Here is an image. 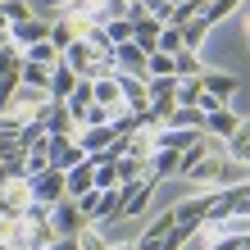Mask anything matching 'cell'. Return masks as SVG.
<instances>
[{
    "instance_id": "6da1fadb",
    "label": "cell",
    "mask_w": 250,
    "mask_h": 250,
    "mask_svg": "<svg viewBox=\"0 0 250 250\" xmlns=\"http://www.w3.org/2000/svg\"><path fill=\"white\" fill-rule=\"evenodd\" d=\"M228 164H232V159H228V146L218 141L214 150H209V155H205L196 168L187 173V182H196L200 191H223V187H232V178H228Z\"/></svg>"
},
{
    "instance_id": "7a4b0ae2",
    "label": "cell",
    "mask_w": 250,
    "mask_h": 250,
    "mask_svg": "<svg viewBox=\"0 0 250 250\" xmlns=\"http://www.w3.org/2000/svg\"><path fill=\"white\" fill-rule=\"evenodd\" d=\"M0 250H41L27 214H0Z\"/></svg>"
},
{
    "instance_id": "3957f363",
    "label": "cell",
    "mask_w": 250,
    "mask_h": 250,
    "mask_svg": "<svg viewBox=\"0 0 250 250\" xmlns=\"http://www.w3.org/2000/svg\"><path fill=\"white\" fill-rule=\"evenodd\" d=\"M32 182V196L41 200V205H60L64 196H68V173L64 168H46L41 178H27Z\"/></svg>"
},
{
    "instance_id": "277c9868",
    "label": "cell",
    "mask_w": 250,
    "mask_h": 250,
    "mask_svg": "<svg viewBox=\"0 0 250 250\" xmlns=\"http://www.w3.org/2000/svg\"><path fill=\"white\" fill-rule=\"evenodd\" d=\"M50 223H55L60 237H78V232L86 228V214L78 209V200H73V196H64L60 205H50Z\"/></svg>"
},
{
    "instance_id": "5b68a950",
    "label": "cell",
    "mask_w": 250,
    "mask_h": 250,
    "mask_svg": "<svg viewBox=\"0 0 250 250\" xmlns=\"http://www.w3.org/2000/svg\"><path fill=\"white\" fill-rule=\"evenodd\" d=\"M200 86H205L214 100H223V105H228V100L241 91V78H237V73H228V68H205V73H200Z\"/></svg>"
},
{
    "instance_id": "8992f818",
    "label": "cell",
    "mask_w": 250,
    "mask_h": 250,
    "mask_svg": "<svg viewBox=\"0 0 250 250\" xmlns=\"http://www.w3.org/2000/svg\"><path fill=\"white\" fill-rule=\"evenodd\" d=\"M9 37H14V46H19L23 55L37 46V41H50V23L41 19V14H32V19H23V23H14L9 27Z\"/></svg>"
},
{
    "instance_id": "52a82bcc",
    "label": "cell",
    "mask_w": 250,
    "mask_h": 250,
    "mask_svg": "<svg viewBox=\"0 0 250 250\" xmlns=\"http://www.w3.org/2000/svg\"><path fill=\"white\" fill-rule=\"evenodd\" d=\"M241 127V114L232 109V105H223V109H214V114H205V132H209L214 141H228L232 132Z\"/></svg>"
},
{
    "instance_id": "ba28073f",
    "label": "cell",
    "mask_w": 250,
    "mask_h": 250,
    "mask_svg": "<svg viewBox=\"0 0 250 250\" xmlns=\"http://www.w3.org/2000/svg\"><path fill=\"white\" fill-rule=\"evenodd\" d=\"M146 60H150V55H146L137 41H127V46L114 50V64H119V73H132V78H146V82H150V73H146Z\"/></svg>"
},
{
    "instance_id": "9c48e42d",
    "label": "cell",
    "mask_w": 250,
    "mask_h": 250,
    "mask_svg": "<svg viewBox=\"0 0 250 250\" xmlns=\"http://www.w3.org/2000/svg\"><path fill=\"white\" fill-rule=\"evenodd\" d=\"M0 191H5V209H9V214H27V209L37 205L32 182H27V178H14V182H5Z\"/></svg>"
},
{
    "instance_id": "30bf717a",
    "label": "cell",
    "mask_w": 250,
    "mask_h": 250,
    "mask_svg": "<svg viewBox=\"0 0 250 250\" xmlns=\"http://www.w3.org/2000/svg\"><path fill=\"white\" fill-rule=\"evenodd\" d=\"M114 137H119V132H114L109 123H96V127H82L78 132V146H82L86 155H105L109 146H114Z\"/></svg>"
},
{
    "instance_id": "8fae6325",
    "label": "cell",
    "mask_w": 250,
    "mask_h": 250,
    "mask_svg": "<svg viewBox=\"0 0 250 250\" xmlns=\"http://www.w3.org/2000/svg\"><path fill=\"white\" fill-rule=\"evenodd\" d=\"M78 86H82V78L60 60V64H55V78H50V100H55V105H68V96L78 91Z\"/></svg>"
},
{
    "instance_id": "7c38bea8",
    "label": "cell",
    "mask_w": 250,
    "mask_h": 250,
    "mask_svg": "<svg viewBox=\"0 0 250 250\" xmlns=\"http://www.w3.org/2000/svg\"><path fill=\"white\" fill-rule=\"evenodd\" d=\"M223 146H228V159H232V164L250 168V119H241V127L232 132V137H228Z\"/></svg>"
},
{
    "instance_id": "4fadbf2b",
    "label": "cell",
    "mask_w": 250,
    "mask_h": 250,
    "mask_svg": "<svg viewBox=\"0 0 250 250\" xmlns=\"http://www.w3.org/2000/svg\"><path fill=\"white\" fill-rule=\"evenodd\" d=\"M23 60H27V55L14 46V41L0 46V82H23Z\"/></svg>"
},
{
    "instance_id": "5bb4252c",
    "label": "cell",
    "mask_w": 250,
    "mask_h": 250,
    "mask_svg": "<svg viewBox=\"0 0 250 250\" xmlns=\"http://www.w3.org/2000/svg\"><path fill=\"white\" fill-rule=\"evenodd\" d=\"M86 191H96V164L91 159L78 164V168H68V196L78 200V196H86Z\"/></svg>"
},
{
    "instance_id": "9a60e30c",
    "label": "cell",
    "mask_w": 250,
    "mask_h": 250,
    "mask_svg": "<svg viewBox=\"0 0 250 250\" xmlns=\"http://www.w3.org/2000/svg\"><path fill=\"white\" fill-rule=\"evenodd\" d=\"M173 228H178V205H168L164 214H155L150 223H146V232H141V237H146V241H164Z\"/></svg>"
},
{
    "instance_id": "2e32d148",
    "label": "cell",
    "mask_w": 250,
    "mask_h": 250,
    "mask_svg": "<svg viewBox=\"0 0 250 250\" xmlns=\"http://www.w3.org/2000/svg\"><path fill=\"white\" fill-rule=\"evenodd\" d=\"M205 5H209V0H182V5H173V14H168L164 27H178V32H182L191 19H200V14H205Z\"/></svg>"
},
{
    "instance_id": "e0dca14e",
    "label": "cell",
    "mask_w": 250,
    "mask_h": 250,
    "mask_svg": "<svg viewBox=\"0 0 250 250\" xmlns=\"http://www.w3.org/2000/svg\"><path fill=\"white\" fill-rule=\"evenodd\" d=\"M50 78H55V68H46V64H27V60H23V86H32V91H46V96H50Z\"/></svg>"
},
{
    "instance_id": "ac0fdd59",
    "label": "cell",
    "mask_w": 250,
    "mask_h": 250,
    "mask_svg": "<svg viewBox=\"0 0 250 250\" xmlns=\"http://www.w3.org/2000/svg\"><path fill=\"white\" fill-rule=\"evenodd\" d=\"M50 41H55V50L64 55L73 41H82V37H78V27H73V19H55V23H50Z\"/></svg>"
},
{
    "instance_id": "d6986e66",
    "label": "cell",
    "mask_w": 250,
    "mask_h": 250,
    "mask_svg": "<svg viewBox=\"0 0 250 250\" xmlns=\"http://www.w3.org/2000/svg\"><path fill=\"white\" fill-rule=\"evenodd\" d=\"M146 73H150V78H178V55L155 50L150 60H146Z\"/></svg>"
},
{
    "instance_id": "ffe728a7",
    "label": "cell",
    "mask_w": 250,
    "mask_h": 250,
    "mask_svg": "<svg viewBox=\"0 0 250 250\" xmlns=\"http://www.w3.org/2000/svg\"><path fill=\"white\" fill-rule=\"evenodd\" d=\"M209 32H214V27L205 23V19H191V23L182 27V46H187V50H200V46H205V37H209Z\"/></svg>"
},
{
    "instance_id": "44dd1931",
    "label": "cell",
    "mask_w": 250,
    "mask_h": 250,
    "mask_svg": "<svg viewBox=\"0 0 250 250\" xmlns=\"http://www.w3.org/2000/svg\"><path fill=\"white\" fill-rule=\"evenodd\" d=\"M200 96H205L200 78H182V82H178V105H182V109H196V105H200Z\"/></svg>"
},
{
    "instance_id": "7402d4cb",
    "label": "cell",
    "mask_w": 250,
    "mask_h": 250,
    "mask_svg": "<svg viewBox=\"0 0 250 250\" xmlns=\"http://www.w3.org/2000/svg\"><path fill=\"white\" fill-rule=\"evenodd\" d=\"M60 60H64V55L55 50V41H37V46L27 50V64H46V68H55Z\"/></svg>"
},
{
    "instance_id": "603a6c76",
    "label": "cell",
    "mask_w": 250,
    "mask_h": 250,
    "mask_svg": "<svg viewBox=\"0 0 250 250\" xmlns=\"http://www.w3.org/2000/svg\"><path fill=\"white\" fill-rule=\"evenodd\" d=\"M209 64H200V50H178V78H200Z\"/></svg>"
},
{
    "instance_id": "cb8c5ba5",
    "label": "cell",
    "mask_w": 250,
    "mask_h": 250,
    "mask_svg": "<svg viewBox=\"0 0 250 250\" xmlns=\"http://www.w3.org/2000/svg\"><path fill=\"white\" fill-rule=\"evenodd\" d=\"M50 141V137H46ZM46 168H55L50 164V146H37V150H27V178H41Z\"/></svg>"
},
{
    "instance_id": "d4e9b609",
    "label": "cell",
    "mask_w": 250,
    "mask_h": 250,
    "mask_svg": "<svg viewBox=\"0 0 250 250\" xmlns=\"http://www.w3.org/2000/svg\"><path fill=\"white\" fill-rule=\"evenodd\" d=\"M78 246H82V250H109L105 232H100V223H86V228L78 232Z\"/></svg>"
},
{
    "instance_id": "484cf974",
    "label": "cell",
    "mask_w": 250,
    "mask_h": 250,
    "mask_svg": "<svg viewBox=\"0 0 250 250\" xmlns=\"http://www.w3.org/2000/svg\"><path fill=\"white\" fill-rule=\"evenodd\" d=\"M105 37L114 41V46H127V41H132V23L127 19H109L105 23Z\"/></svg>"
},
{
    "instance_id": "4316f807",
    "label": "cell",
    "mask_w": 250,
    "mask_h": 250,
    "mask_svg": "<svg viewBox=\"0 0 250 250\" xmlns=\"http://www.w3.org/2000/svg\"><path fill=\"white\" fill-rule=\"evenodd\" d=\"M0 14H5L9 23H23V19H32V5H27V0H0Z\"/></svg>"
},
{
    "instance_id": "83f0119b",
    "label": "cell",
    "mask_w": 250,
    "mask_h": 250,
    "mask_svg": "<svg viewBox=\"0 0 250 250\" xmlns=\"http://www.w3.org/2000/svg\"><path fill=\"white\" fill-rule=\"evenodd\" d=\"M100 200H105V191H86V196H78V209L86 214V223H96V214H100Z\"/></svg>"
},
{
    "instance_id": "f1b7e54d",
    "label": "cell",
    "mask_w": 250,
    "mask_h": 250,
    "mask_svg": "<svg viewBox=\"0 0 250 250\" xmlns=\"http://www.w3.org/2000/svg\"><path fill=\"white\" fill-rule=\"evenodd\" d=\"M159 50H164V55H178V50H187L178 27H164V32H159Z\"/></svg>"
},
{
    "instance_id": "f546056e",
    "label": "cell",
    "mask_w": 250,
    "mask_h": 250,
    "mask_svg": "<svg viewBox=\"0 0 250 250\" xmlns=\"http://www.w3.org/2000/svg\"><path fill=\"white\" fill-rule=\"evenodd\" d=\"M46 9L55 14V19H64V14L73 9V0H46Z\"/></svg>"
},
{
    "instance_id": "4dcf8cb0",
    "label": "cell",
    "mask_w": 250,
    "mask_h": 250,
    "mask_svg": "<svg viewBox=\"0 0 250 250\" xmlns=\"http://www.w3.org/2000/svg\"><path fill=\"white\" fill-rule=\"evenodd\" d=\"M50 250H82V246H78V237H60V241L50 246Z\"/></svg>"
},
{
    "instance_id": "1f68e13d",
    "label": "cell",
    "mask_w": 250,
    "mask_h": 250,
    "mask_svg": "<svg viewBox=\"0 0 250 250\" xmlns=\"http://www.w3.org/2000/svg\"><path fill=\"white\" fill-rule=\"evenodd\" d=\"M9 27H14V23L5 19V14H0V46H9V41H14V37H9Z\"/></svg>"
},
{
    "instance_id": "d6a6232c",
    "label": "cell",
    "mask_w": 250,
    "mask_h": 250,
    "mask_svg": "<svg viewBox=\"0 0 250 250\" xmlns=\"http://www.w3.org/2000/svg\"><path fill=\"white\" fill-rule=\"evenodd\" d=\"M5 182H14V173H9V164H5V159H0V187H5Z\"/></svg>"
},
{
    "instance_id": "836d02e7",
    "label": "cell",
    "mask_w": 250,
    "mask_h": 250,
    "mask_svg": "<svg viewBox=\"0 0 250 250\" xmlns=\"http://www.w3.org/2000/svg\"><path fill=\"white\" fill-rule=\"evenodd\" d=\"M241 27H246V50H250V14H246V23H241Z\"/></svg>"
},
{
    "instance_id": "e575fe53",
    "label": "cell",
    "mask_w": 250,
    "mask_h": 250,
    "mask_svg": "<svg viewBox=\"0 0 250 250\" xmlns=\"http://www.w3.org/2000/svg\"><path fill=\"white\" fill-rule=\"evenodd\" d=\"M0 214H9V209H5V191H0Z\"/></svg>"
},
{
    "instance_id": "d590c367",
    "label": "cell",
    "mask_w": 250,
    "mask_h": 250,
    "mask_svg": "<svg viewBox=\"0 0 250 250\" xmlns=\"http://www.w3.org/2000/svg\"><path fill=\"white\" fill-rule=\"evenodd\" d=\"M241 250H250V241H246V246H241Z\"/></svg>"
}]
</instances>
